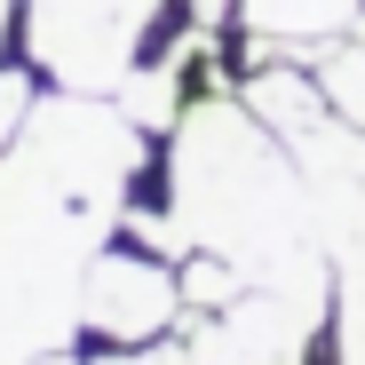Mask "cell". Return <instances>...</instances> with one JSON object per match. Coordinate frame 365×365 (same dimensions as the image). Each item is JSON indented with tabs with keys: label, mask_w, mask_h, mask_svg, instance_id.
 I'll return each mask as SVG.
<instances>
[{
	"label": "cell",
	"mask_w": 365,
	"mask_h": 365,
	"mask_svg": "<svg viewBox=\"0 0 365 365\" xmlns=\"http://www.w3.org/2000/svg\"><path fill=\"white\" fill-rule=\"evenodd\" d=\"M143 128L96 96H32L0 151V365L72 349L88 262L128 222Z\"/></svg>",
	"instance_id": "6da1fadb"
},
{
	"label": "cell",
	"mask_w": 365,
	"mask_h": 365,
	"mask_svg": "<svg viewBox=\"0 0 365 365\" xmlns=\"http://www.w3.org/2000/svg\"><path fill=\"white\" fill-rule=\"evenodd\" d=\"M167 207L191 238V255L230 262L247 286H294V278H334L318 247V215L302 191L294 151L262 128L238 96H199L175 119V159H167Z\"/></svg>",
	"instance_id": "7a4b0ae2"
},
{
	"label": "cell",
	"mask_w": 365,
	"mask_h": 365,
	"mask_svg": "<svg viewBox=\"0 0 365 365\" xmlns=\"http://www.w3.org/2000/svg\"><path fill=\"white\" fill-rule=\"evenodd\" d=\"M159 24V0H24L32 64L72 96H119Z\"/></svg>",
	"instance_id": "3957f363"
},
{
	"label": "cell",
	"mask_w": 365,
	"mask_h": 365,
	"mask_svg": "<svg viewBox=\"0 0 365 365\" xmlns=\"http://www.w3.org/2000/svg\"><path fill=\"white\" fill-rule=\"evenodd\" d=\"M334 326V278L238 286L222 310H191V365H310V341Z\"/></svg>",
	"instance_id": "277c9868"
},
{
	"label": "cell",
	"mask_w": 365,
	"mask_h": 365,
	"mask_svg": "<svg viewBox=\"0 0 365 365\" xmlns=\"http://www.w3.org/2000/svg\"><path fill=\"white\" fill-rule=\"evenodd\" d=\"M286 151L302 167V191H310L326 262L334 270H365V135L326 111L318 128H302Z\"/></svg>",
	"instance_id": "5b68a950"
},
{
	"label": "cell",
	"mask_w": 365,
	"mask_h": 365,
	"mask_svg": "<svg viewBox=\"0 0 365 365\" xmlns=\"http://www.w3.org/2000/svg\"><path fill=\"white\" fill-rule=\"evenodd\" d=\"M182 318V278L151 255H128V247H103L88 262V286H80V326L103 334L111 349L128 341H159L167 326Z\"/></svg>",
	"instance_id": "8992f818"
},
{
	"label": "cell",
	"mask_w": 365,
	"mask_h": 365,
	"mask_svg": "<svg viewBox=\"0 0 365 365\" xmlns=\"http://www.w3.org/2000/svg\"><path fill=\"white\" fill-rule=\"evenodd\" d=\"M357 9H365V0H238V24L255 32V48H262V56H270V48L310 56L318 40L349 32V24H357Z\"/></svg>",
	"instance_id": "52a82bcc"
},
{
	"label": "cell",
	"mask_w": 365,
	"mask_h": 365,
	"mask_svg": "<svg viewBox=\"0 0 365 365\" xmlns=\"http://www.w3.org/2000/svg\"><path fill=\"white\" fill-rule=\"evenodd\" d=\"M238 103H247V111L262 119V128H270L278 143H294L302 128H318V119H326V96H318V80H302L294 64H262V72H247Z\"/></svg>",
	"instance_id": "ba28073f"
},
{
	"label": "cell",
	"mask_w": 365,
	"mask_h": 365,
	"mask_svg": "<svg viewBox=\"0 0 365 365\" xmlns=\"http://www.w3.org/2000/svg\"><path fill=\"white\" fill-rule=\"evenodd\" d=\"M191 48L199 40H182L175 56H159V64H143V72L119 80V111H128L143 135H167L175 119H182V64H191Z\"/></svg>",
	"instance_id": "9c48e42d"
},
{
	"label": "cell",
	"mask_w": 365,
	"mask_h": 365,
	"mask_svg": "<svg viewBox=\"0 0 365 365\" xmlns=\"http://www.w3.org/2000/svg\"><path fill=\"white\" fill-rule=\"evenodd\" d=\"M310 80H318V96H326V111L341 128L365 135V40H318L310 48Z\"/></svg>",
	"instance_id": "30bf717a"
},
{
	"label": "cell",
	"mask_w": 365,
	"mask_h": 365,
	"mask_svg": "<svg viewBox=\"0 0 365 365\" xmlns=\"http://www.w3.org/2000/svg\"><path fill=\"white\" fill-rule=\"evenodd\" d=\"M334 334L341 365H365V270H334Z\"/></svg>",
	"instance_id": "8fae6325"
},
{
	"label": "cell",
	"mask_w": 365,
	"mask_h": 365,
	"mask_svg": "<svg viewBox=\"0 0 365 365\" xmlns=\"http://www.w3.org/2000/svg\"><path fill=\"white\" fill-rule=\"evenodd\" d=\"M96 365H191V341H128V349H111Z\"/></svg>",
	"instance_id": "7c38bea8"
},
{
	"label": "cell",
	"mask_w": 365,
	"mask_h": 365,
	"mask_svg": "<svg viewBox=\"0 0 365 365\" xmlns=\"http://www.w3.org/2000/svg\"><path fill=\"white\" fill-rule=\"evenodd\" d=\"M24 111H32V80L24 72H0V151H9V135L24 128Z\"/></svg>",
	"instance_id": "4fadbf2b"
},
{
	"label": "cell",
	"mask_w": 365,
	"mask_h": 365,
	"mask_svg": "<svg viewBox=\"0 0 365 365\" xmlns=\"http://www.w3.org/2000/svg\"><path fill=\"white\" fill-rule=\"evenodd\" d=\"M222 9H230V0H191V16H199V32H207V24H222Z\"/></svg>",
	"instance_id": "5bb4252c"
},
{
	"label": "cell",
	"mask_w": 365,
	"mask_h": 365,
	"mask_svg": "<svg viewBox=\"0 0 365 365\" xmlns=\"http://www.w3.org/2000/svg\"><path fill=\"white\" fill-rule=\"evenodd\" d=\"M32 365H80V357H72V349H48V357H32Z\"/></svg>",
	"instance_id": "9a60e30c"
},
{
	"label": "cell",
	"mask_w": 365,
	"mask_h": 365,
	"mask_svg": "<svg viewBox=\"0 0 365 365\" xmlns=\"http://www.w3.org/2000/svg\"><path fill=\"white\" fill-rule=\"evenodd\" d=\"M9 16H16V0H0V40H9Z\"/></svg>",
	"instance_id": "2e32d148"
},
{
	"label": "cell",
	"mask_w": 365,
	"mask_h": 365,
	"mask_svg": "<svg viewBox=\"0 0 365 365\" xmlns=\"http://www.w3.org/2000/svg\"><path fill=\"white\" fill-rule=\"evenodd\" d=\"M357 24H365V9H357Z\"/></svg>",
	"instance_id": "e0dca14e"
}]
</instances>
